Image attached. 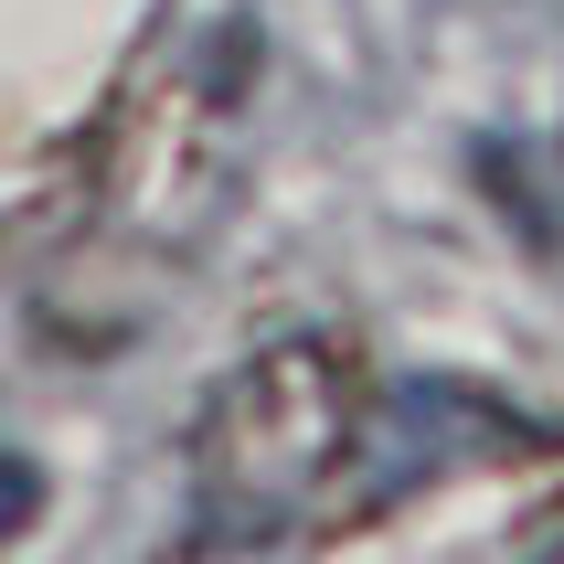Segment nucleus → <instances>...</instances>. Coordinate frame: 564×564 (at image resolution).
<instances>
[{"instance_id": "f257e3e1", "label": "nucleus", "mask_w": 564, "mask_h": 564, "mask_svg": "<svg viewBox=\"0 0 564 564\" xmlns=\"http://www.w3.org/2000/svg\"><path fill=\"white\" fill-rule=\"evenodd\" d=\"M373 394L330 341H267L192 415V501L203 543H299L319 501L362 469Z\"/></svg>"}, {"instance_id": "f03ea898", "label": "nucleus", "mask_w": 564, "mask_h": 564, "mask_svg": "<svg viewBox=\"0 0 564 564\" xmlns=\"http://www.w3.org/2000/svg\"><path fill=\"white\" fill-rule=\"evenodd\" d=\"M32 511H43V479H32V458H0V543L32 533Z\"/></svg>"}]
</instances>
